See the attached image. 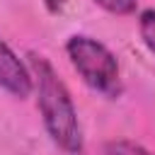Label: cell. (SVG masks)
I'll return each instance as SVG.
<instances>
[{
  "label": "cell",
  "instance_id": "obj_3",
  "mask_svg": "<svg viewBox=\"0 0 155 155\" xmlns=\"http://www.w3.org/2000/svg\"><path fill=\"white\" fill-rule=\"evenodd\" d=\"M0 87L10 94L24 99L34 90V75L31 70L19 61V56L0 39Z\"/></svg>",
  "mask_w": 155,
  "mask_h": 155
},
{
  "label": "cell",
  "instance_id": "obj_7",
  "mask_svg": "<svg viewBox=\"0 0 155 155\" xmlns=\"http://www.w3.org/2000/svg\"><path fill=\"white\" fill-rule=\"evenodd\" d=\"M44 5H46L48 12H61L63 5H65V0H44Z\"/></svg>",
  "mask_w": 155,
  "mask_h": 155
},
{
  "label": "cell",
  "instance_id": "obj_5",
  "mask_svg": "<svg viewBox=\"0 0 155 155\" xmlns=\"http://www.w3.org/2000/svg\"><path fill=\"white\" fill-rule=\"evenodd\" d=\"M138 29H140V39L148 46L150 53H155V10H143L140 19H138Z\"/></svg>",
  "mask_w": 155,
  "mask_h": 155
},
{
  "label": "cell",
  "instance_id": "obj_4",
  "mask_svg": "<svg viewBox=\"0 0 155 155\" xmlns=\"http://www.w3.org/2000/svg\"><path fill=\"white\" fill-rule=\"evenodd\" d=\"M104 155H153L148 148H143L140 143L119 138V140H109L104 145Z\"/></svg>",
  "mask_w": 155,
  "mask_h": 155
},
{
  "label": "cell",
  "instance_id": "obj_6",
  "mask_svg": "<svg viewBox=\"0 0 155 155\" xmlns=\"http://www.w3.org/2000/svg\"><path fill=\"white\" fill-rule=\"evenodd\" d=\"M94 2L111 15H131L136 10V0H94Z\"/></svg>",
  "mask_w": 155,
  "mask_h": 155
},
{
  "label": "cell",
  "instance_id": "obj_1",
  "mask_svg": "<svg viewBox=\"0 0 155 155\" xmlns=\"http://www.w3.org/2000/svg\"><path fill=\"white\" fill-rule=\"evenodd\" d=\"M29 68L34 75L39 111H41V119H44V126H46L51 140L61 150H65L70 155H80L85 150V136H82V126H80V119H78L68 87L63 85L58 73L44 56L31 53Z\"/></svg>",
  "mask_w": 155,
  "mask_h": 155
},
{
  "label": "cell",
  "instance_id": "obj_2",
  "mask_svg": "<svg viewBox=\"0 0 155 155\" xmlns=\"http://www.w3.org/2000/svg\"><path fill=\"white\" fill-rule=\"evenodd\" d=\"M65 53L73 63V68L80 73V78L97 92L107 97H116L121 92V78H119V63L116 56L97 39L75 34L65 44Z\"/></svg>",
  "mask_w": 155,
  "mask_h": 155
}]
</instances>
